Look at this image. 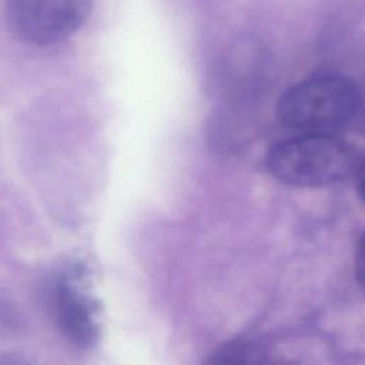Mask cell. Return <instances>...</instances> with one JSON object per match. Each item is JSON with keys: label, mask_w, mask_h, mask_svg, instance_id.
Listing matches in <instances>:
<instances>
[{"label": "cell", "mask_w": 365, "mask_h": 365, "mask_svg": "<svg viewBox=\"0 0 365 365\" xmlns=\"http://www.w3.org/2000/svg\"><path fill=\"white\" fill-rule=\"evenodd\" d=\"M359 94L341 76H318L291 87L278 101L281 121L292 130L332 134L355 115Z\"/></svg>", "instance_id": "cell-1"}, {"label": "cell", "mask_w": 365, "mask_h": 365, "mask_svg": "<svg viewBox=\"0 0 365 365\" xmlns=\"http://www.w3.org/2000/svg\"><path fill=\"white\" fill-rule=\"evenodd\" d=\"M267 165L279 181L319 187L346 177L354 168V153L332 134L304 133L272 147Z\"/></svg>", "instance_id": "cell-2"}, {"label": "cell", "mask_w": 365, "mask_h": 365, "mask_svg": "<svg viewBox=\"0 0 365 365\" xmlns=\"http://www.w3.org/2000/svg\"><path fill=\"white\" fill-rule=\"evenodd\" d=\"M91 0H7L11 31L23 41L47 46L77 31L87 20Z\"/></svg>", "instance_id": "cell-3"}, {"label": "cell", "mask_w": 365, "mask_h": 365, "mask_svg": "<svg viewBox=\"0 0 365 365\" xmlns=\"http://www.w3.org/2000/svg\"><path fill=\"white\" fill-rule=\"evenodd\" d=\"M54 312L63 332L77 345H88L97 335L96 308L76 278H63L53 292Z\"/></svg>", "instance_id": "cell-4"}, {"label": "cell", "mask_w": 365, "mask_h": 365, "mask_svg": "<svg viewBox=\"0 0 365 365\" xmlns=\"http://www.w3.org/2000/svg\"><path fill=\"white\" fill-rule=\"evenodd\" d=\"M355 267H356V275L358 279L365 284V234L359 241L358 251H356V259H355Z\"/></svg>", "instance_id": "cell-5"}, {"label": "cell", "mask_w": 365, "mask_h": 365, "mask_svg": "<svg viewBox=\"0 0 365 365\" xmlns=\"http://www.w3.org/2000/svg\"><path fill=\"white\" fill-rule=\"evenodd\" d=\"M356 187L361 197L365 200V158L356 168Z\"/></svg>", "instance_id": "cell-6"}]
</instances>
